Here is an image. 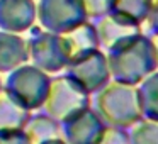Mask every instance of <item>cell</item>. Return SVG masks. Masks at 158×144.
<instances>
[{
  "label": "cell",
  "instance_id": "1",
  "mask_svg": "<svg viewBox=\"0 0 158 144\" xmlns=\"http://www.w3.org/2000/svg\"><path fill=\"white\" fill-rule=\"evenodd\" d=\"M46 78L38 68L22 65L9 73L4 83V92L26 110L39 107L44 100Z\"/></svg>",
  "mask_w": 158,
  "mask_h": 144
},
{
  "label": "cell",
  "instance_id": "5",
  "mask_svg": "<svg viewBox=\"0 0 158 144\" xmlns=\"http://www.w3.org/2000/svg\"><path fill=\"white\" fill-rule=\"evenodd\" d=\"M24 132L31 139L32 144H43L46 141H53L56 134V126L44 115H36L29 117L27 124L24 126Z\"/></svg>",
  "mask_w": 158,
  "mask_h": 144
},
{
  "label": "cell",
  "instance_id": "3",
  "mask_svg": "<svg viewBox=\"0 0 158 144\" xmlns=\"http://www.w3.org/2000/svg\"><path fill=\"white\" fill-rule=\"evenodd\" d=\"M29 58V44L14 32L0 31V73H10Z\"/></svg>",
  "mask_w": 158,
  "mask_h": 144
},
{
  "label": "cell",
  "instance_id": "2",
  "mask_svg": "<svg viewBox=\"0 0 158 144\" xmlns=\"http://www.w3.org/2000/svg\"><path fill=\"white\" fill-rule=\"evenodd\" d=\"M34 21L32 0H0V31L24 32Z\"/></svg>",
  "mask_w": 158,
  "mask_h": 144
},
{
  "label": "cell",
  "instance_id": "4",
  "mask_svg": "<svg viewBox=\"0 0 158 144\" xmlns=\"http://www.w3.org/2000/svg\"><path fill=\"white\" fill-rule=\"evenodd\" d=\"M29 110L21 107L2 90L0 92V129H24Z\"/></svg>",
  "mask_w": 158,
  "mask_h": 144
},
{
  "label": "cell",
  "instance_id": "7",
  "mask_svg": "<svg viewBox=\"0 0 158 144\" xmlns=\"http://www.w3.org/2000/svg\"><path fill=\"white\" fill-rule=\"evenodd\" d=\"M2 90H4V85H2V80H0V92H2Z\"/></svg>",
  "mask_w": 158,
  "mask_h": 144
},
{
  "label": "cell",
  "instance_id": "6",
  "mask_svg": "<svg viewBox=\"0 0 158 144\" xmlns=\"http://www.w3.org/2000/svg\"><path fill=\"white\" fill-rule=\"evenodd\" d=\"M0 144H32L24 129H0Z\"/></svg>",
  "mask_w": 158,
  "mask_h": 144
}]
</instances>
